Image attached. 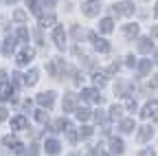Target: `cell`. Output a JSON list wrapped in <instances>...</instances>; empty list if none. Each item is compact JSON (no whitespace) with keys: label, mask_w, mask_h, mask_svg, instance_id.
Segmentation results:
<instances>
[{"label":"cell","mask_w":158,"mask_h":156,"mask_svg":"<svg viewBox=\"0 0 158 156\" xmlns=\"http://www.w3.org/2000/svg\"><path fill=\"white\" fill-rule=\"evenodd\" d=\"M154 110H156V103H147V106L143 108V112H141V116H143V119H149V116H154V114H156Z\"/></svg>","instance_id":"44dd1931"},{"label":"cell","mask_w":158,"mask_h":156,"mask_svg":"<svg viewBox=\"0 0 158 156\" xmlns=\"http://www.w3.org/2000/svg\"><path fill=\"white\" fill-rule=\"evenodd\" d=\"M5 119H7V110L0 108V121H5Z\"/></svg>","instance_id":"8d00e7d4"},{"label":"cell","mask_w":158,"mask_h":156,"mask_svg":"<svg viewBox=\"0 0 158 156\" xmlns=\"http://www.w3.org/2000/svg\"><path fill=\"white\" fill-rule=\"evenodd\" d=\"M99 29H101L103 33H110V31L114 29V20H112V18H103L101 24H99Z\"/></svg>","instance_id":"2e32d148"},{"label":"cell","mask_w":158,"mask_h":156,"mask_svg":"<svg viewBox=\"0 0 158 156\" xmlns=\"http://www.w3.org/2000/svg\"><path fill=\"white\" fill-rule=\"evenodd\" d=\"M134 119H121V125H118V128H121V132H132L134 130Z\"/></svg>","instance_id":"ffe728a7"},{"label":"cell","mask_w":158,"mask_h":156,"mask_svg":"<svg viewBox=\"0 0 158 156\" xmlns=\"http://www.w3.org/2000/svg\"><path fill=\"white\" fill-rule=\"evenodd\" d=\"M55 24V15L53 13H48V15H42V18H40V27H53Z\"/></svg>","instance_id":"d6986e66"},{"label":"cell","mask_w":158,"mask_h":156,"mask_svg":"<svg viewBox=\"0 0 158 156\" xmlns=\"http://www.w3.org/2000/svg\"><path fill=\"white\" fill-rule=\"evenodd\" d=\"M154 134V130L149 128V125H143L141 128V132H138V141H141V143H145V141H149V136Z\"/></svg>","instance_id":"9a60e30c"},{"label":"cell","mask_w":158,"mask_h":156,"mask_svg":"<svg viewBox=\"0 0 158 156\" xmlns=\"http://www.w3.org/2000/svg\"><path fill=\"white\" fill-rule=\"evenodd\" d=\"M77 119L79 121H88L90 119V110L88 108H77Z\"/></svg>","instance_id":"cb8c5ba5"},{"label":"cell","mask_w":158,"mask_h":156,"mask_svg":"<svg viewBox=\"0 0 158 156\" xmlns=\"http://www.w3.org/2000/svg\"><path fill=\"white\" fill-rule=\"evenodd\" d=\"M35 40H37V42H40V44H42V33H40V29H37V31H35Z\"/></svg>","instance_id":"74e56055"},{"label":"cell","mask_w":158,"mask_h":156,"mask_svg":"<svg viewBox=\"0 0 158 156\" xmlns=\"http://www.w3.org/2000/svg\"><path fill=\"white\" fill-rule=\"evenodd\" d=\"M138 156H156V154H154L152 150H143V152H141V154H138Z\"/></svg>","instance_id":"d590c367"},{"label":"cell","mask_w":158,"mask_h":156,"mask_svg":"<svg viewBox=\"0 0 158 156\" xmlns=\"http://www.w3.org/2000/svg\"><path fill=\"white\" fill-rule=\"evenodd\" d=\"M27 5H29V9H31L35 15H42V11H40V2H37V0H27Z\"/></svg>","instance_id":"d4e9b609"},{"label":"cell","mask_w":158,"mask_h":156,"mask_svg":"<svg viewBox=\"0 0 158 156\" xmlns=\"http://www.w3.org/2000/svg\"><path fill=\"white\" fill-rule=\"evenodd\" d=\"M152 35H154V37H158V27H154V29H152Z\"/></svg>","instance_id":"ab89813d"},{"label":"cell","mask_w":158,"mask_h":156,"mask_svg":"<svg viewBox=\"0 0 158 156\" xmlns=\"http://www.w3.org/2000/svg\"><path fill=\"white\" fill-rule=\"evenodd\" d=\"M44 5H46V7H53V5H55V0H44Z\"/></svg>","instance_id":"f35d334b"},{"label":"cell","mask_w":158,"mask_h":156,"mask_svg":"<svg viewBox=\"0 0 158 156\" xmlns=\"http://www.w3.org/2000/svg\"><path fill=\"white\" fill-rule=\"evenodd\" d=\"M94 119H97L99 123H106V121H108V116H106L103 112H97V114H94Z\"/></svg>","instance_id":"836d02e7"},{"label":"cell","mask_w":158,"mask_h":156,"mask_svg":"<svg viewBox=\"0 0 158 156\" xmlns=\"http://www.w3.org/2000/svg\"><path fill=\"white\" fill-rule=\"evenodd\" d=\"M92 82H94V86H103V84H106V75H103V73H97V75L92 77Z\"/></svg>","instance_id":"4316f807"},{"label":"cell","mask_w":158,"mask_h":156,"mask_svg":"<svg viewBox=\"0 0 158 156\" xmlns=\"http://www.w3.org/2000/svg\"><path fill=\"white\" fill-rule=\"evenodd\" d=\"M149 70H152V62L149 60H143L141 64H138V75H141V77H145Z\"/></svg>","instance_id":"ac0fdd59"},{"label":"cell","mask_w":158,"mask_h":156,"mask_svg":"<svg viewBox=\"0 0 158 156\" xmlns=\"http://www.w3.org/2000/svg\"><path fill=\"white\" fill-rule=\"evenodd\" d=\"M110 112H112V119H121V112H123V110L118 108V106H112V110H110Z\"/></svg>","instance_id":"1f68e13d"},{"label":"cell","mask_w":158,"mask_h":156,"mask_svg":"<svg viewBox=\"0 0 158 156\" xmlns=\"http://www.w3.org/2000/svg\"><path fill=\"white\" fill-rule=\"evenodd\" d=\"M40 154V147L33 143V145H29V150H27V156H37Z\"/></svg>","instance_id":"4dcf8cb0"},{"label":"cell","mask_w":158,"mask_h":156,"mask_svg":"<svg viewBox=\"0 0 158 156\" xmlns=\"http://www.w3.org/2000/svg\"><path fill=\"white\" fill-rule=\"evenodd\" d=\"M24 84H27V86H35V84H37V70H31V73L24 77Z\"/></svg>","instance_id":"7402d4cb"},{"label":"cell","mask_w":158,"mask_h":156,"mask_svg":"<svg viewBox=\"0 0 158 156\" xmlns=\"http://www.w3.org/2000/svg\"><path fill=\"white\" fill-rule=\"evenodd\" d=\"M81 99L84 101H92V103H101V97H99V92L94 88H84L81 90Z\"/></svg>","instance_id":"3957f363"},{"label":"cell","mask_w":158,"mask_h":156,"mask_svg":"<svg viewBox=\"0 0 158 156\" xmlns=\"http://www.w3.org/2000/svg\"><path fill=\"white\" fill-rule=\"evenodd\" d=\"M35 119H37L40 123H44V121L48 119V116H46V112H44V110H37V114H35Z\"/></svg>","instance_id":"d6a6232c"},{"label":"cell","mask_w":158,"mask_h":156,"mask_svg":"<svg viewBox=\"0 0 158 156\" xmlns=\"http://www.w3.org/2000/svg\"><path fill=\"white\" fill-rule=\"evenodd\" d=\"M13 97V88H11V84H0V99H11Z\"/></svg>","instance_id":"9c48e42d"},{"label":"cell","mask_w":158,"mask_h":156,"mask_svg":"<svg viewBox=\"0 0 158 156\" xmlns=\"http://www.w3.org/2000/svg\"><path fill=\"white\" fill-rule=\"evenodd\" d=\"M110 147H112V152H114V154H123V141H118V139H112Z\"/></svg>","instance_id":"603a6c76"},{"label":"cell","mask_w":158,"mask_h":156,"mask_svg":"<svg viewBox=\"0 0 158 156\" xmlns=\"http://www.w3.org/2000/svg\"><path fill=\"white\" fill-rule=\"evenodd\" d=\"M156 18H158V0H156Z\"/></svg>","instance_id":"60d3db41"},{"label":"cell","mask_w":158,"mask_h":156,"mask_svg":"<svg viewBox=\"0 0 158 156\" xmlns=\"http://www.w3.org/2000/svg\"><path fill=\"white\" fill-rule=\"evenodd\" d=\"M125 106H127V110H136V101H134V99H127Z\"/></svg>","instance_id":"e575fe53"},{"label":"cell","mask_w":158,"mask_h":156,"mask_svg":"<svg viewBox=\"0 0 158 156\" xmlns=\"http://www.w3.org/2000/svg\"><path fill=\"white\" fill-rule=\"evenodd\" d=\"M53 42H55L59 48L64 46V42H66V33H64L62 27H55V31H53Z\"/></svg>","instance_id":"8992f818"},{"label":"cell","mask_w":158,"mask_h":156,"mask_svg":"<svg viewBox=\"0 0 158 156\" xmlns=\"http://www.w3.org/2000/svg\"><path fill=\"white\" fill-rule=\"evenodd\" d=\"M90 40L94 42V48H97L99 53H110V44H108V40H101V37H97L94 33H90Z\"/></svg>","instance_id":"277c9868"},{"label":"cell","mask_w":158,"mask_h":156,"mask_svg":"<svg viewBox=\"0 0 158 156\" xmlns=\"http://www.w3.org/2000/svg\"><path fill=\"white\" fill-rule=\"evenodd\" d=\"M154 57H156V62H158V51H156V55H154Z\"/></svg>","instance_id":"b9f144b4"},{"label":"cell","mask_w":158,"mask_h":156,"mask_svg":"<svg viewBox=\"0 0 158 156\" xmlns=\"http://www.w3.org/2000/svg\"><path fill=\"white\" fill-rule=\"evenodd\" d=\"M123 33H125L127 37H134V35L138 33V27H136V24H127V27L123 29Z\"/></svg>","instance_id":"484cf974"},{"label":"cell","mask_w":158,"mask_h":156,"mask_svg":"<svg viewBox=\"0 0 158 156\" xmlns=\"http://www.w3.org/2000/svg\"><path fill=\"white\" fill-rule=\"evenodd\" d=\"M68 132V130H73V125H70V121L68 119H57L55 121V132Z\"/></svg>","instance_id":"4fadbf2b"},{"label":"cell","mask_w":158,"mask_h":156,"mask_svg":"<svg viewBox=\"0 0 158 156\" xmlns=\"http://www.w3.org/2000/svg\"><path fill=\"white\" fill-rule=\"evenodd\" d=\"M13 20H15V22H24V20H27V13H24V11H20V9H18V11L13 13Z\"/></svg>","instance_id":"f1b7e54d"},{"label":"cell","mask_w":158,"mask_h":156,"mask_svg":"<svg viewBox=\"0 0 158 156\" xmlns=\"http://www.w3.org/2000/svg\"><path fill=\"white\" fill-rule=\"evenodd\" d=\"M136 46H138V53H149L152 51V40L149 37H141Z\"/></svg>","instance_id":"8fae6325"},{"label":"cell","mask_w":158,"mask_h":156,"mask_svg":"<svg viewBox=\"0 0 158 156\" xmlns=\"http://www.w3.org/2000/svg\"><path fill=\"white\" fill-rule=\"evenodd\" d=\"M53 101H55L53 92H42V95H37V103H40V106H44V108H51Z\"/></svg>","instance_id":"ba28073f"},{"label":"cell","mask_w":158,"mask_h":156,"mask_svg":"<svg viewBox=\"0 0 158 156\" xmlns=\"http://www.w3.org/2000/svg\"><path fill=\"white\" fill-rule=\"evenodd\" d=\"M81 11H84V15H88V18H94L99 11H101V5H99L97 0H92V2H86V5H81Z\"/></svg>","instance_id":"7a4b0ae2"},{"label":"cell","mask_w":158,"mask_h":156,"mask_svg":"<svg viewBox=\"0 0 158 156\" xmlns=\"http://www.w3.org/2000/svg\"><path fill=\"white\" fill-rule=\"evenodd\" d=\"M77 106V99H75V95H66L64 97V112H73Z\"/></svg>","instance_id":"30bf717a"},{"label":"cell","mask_w":158,"mask_h":156,"mask_svg":"<svg viewBox=\"0 0 158 156\" xmlns=\"http://www.w3.org/2000/svg\"><path fill=\"white\" fill-rule=\"evenodd\" d=\"M18 40H20V42H27V40H29V31H27L24 27L18 31Z\"/></svg>","instance_id":"f546056e"},{"label":"cell","mask_w":158,"mask_h":156,"mask_svg":"<svg viewBox=\"0 0 158 156\" xmlns=\"http://www.w3.org/2000/svg\"><path fill=\"white\" fill-rule=\"evenodd\" d=\"M44 147H46V154H59V143L55 141V139H48L46 143H44Z\"/></svg>","instance_id":"7c38bea8"},{"label":"cell","mask_w":158,"mask_h":156,"mask_svg":"<svg viewBox=\"0 0 158 156\" xmlns=\"http://www.w3.org/2000/svg\"><path fill=\"white\" fill-rule=\"evenodd\" d=\"M79 134H81V139H90V136H92V128L84 125L81 130H79Z\"/></svg>","instance_id":"83f0119b"},{"label":"cell","mask_w":158,"mask_h":156,"mask_svg":"<svg viewBox=\"0 0 158 156\" xmlns=\"http://www.w3.org/2000/svg\"><path fill=\"white\" fill-rule=\"evenodd\" d=\"M33 55H35V51H33V48H24L22 53L18 55V64H20V66H27V64L33 60Z\"/></svg>","instance_id":"5b68a950"},{"label":"cell","mask_w":158,"mask_h":156,"mask_svg":"<svg viewBox=\"0 0 158 156\" xmlns=\"http://www.w3.org/2000/svg\"><path fill=\"white\" fill-rule=\"evenodd\" d=\"M27 128V119L24 116H13L11 119V130H24Z\"/></svg>","instance_id":"5bb4252c"},{"label":"cell","mask_w":158,"mask_h":156,"mask_svg":"<svg viewBox=\"0 0 158 156\" xmlns=\"http://www.w3.org/2000/svg\"><path fill=\"white\" fill-rule=\"evenodd\" d=\"M112 11H114L116 15H132V13H134V5H132V2H118V5L112 7Z\"/></svg>","instance_id":"6da1fadb"},{"label":"cell","mask_w":158,"mask_h":156,"mask_svg":"<svg viewBox=\"0 0 158 156\" xmlns=\"http://www.w3.org/2000/svg\"><path fill=\"white\" fill-rule=\"evenodd\" d=\"M15 51V40H13V37H7V40H5V46H2V53L5 55H11Z\"/></svg>","instance_id":"e0dca14e"},{"label":"cell","mask_w":158,"mask_h":156,"mask_svg":"<svg viewBox=\"0 0 158 156\" xmlns=\"http://www.w3.org/2000/svg\"><path fill=\"white\" fill-rule=\"evenodd\" d=\"M2 143H5L7 147H13V152H22V143H20L15 136H11V134H7V136H5Z\"/></svg>","instance_id":"52a82bcc"}]
</instances>
